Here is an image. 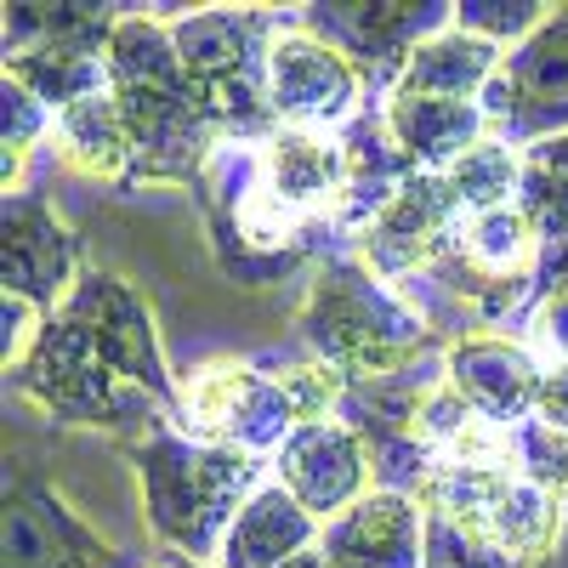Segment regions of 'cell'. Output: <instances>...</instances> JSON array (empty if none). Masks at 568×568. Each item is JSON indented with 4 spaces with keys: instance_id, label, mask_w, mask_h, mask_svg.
Instances as JSON below:
<instances>
[{
    "instance_id": "obj_16",
    "label": "cell",
    "mask_w": 568,
    "mask_h": 568,
    "mask_svg": "<svg viewBox=\"0 0 568 568\" xmlns=\"http://www.w3.org/2000/svg\"><path fill=\"white\" fill-rule=\"evenodd\" d=\"M460 222V205L444 176H404L398 194L358 227V262L375 278H415L433 267Z\"/></svg>"
},
{
    "instance_id": "obj_17",
    "label": "cell",
    "mask_w": 568,
    "mask_h": 568,
    "mask_svg": "<svg viewBox=\"0 0 568 568\" xmlns=\"http://www.w3.org/2000/svg\"><path fill=\"white\" fill-rule=\"evenodd\" d=\"M7 568H125V557L80 524V511L34 471L7 478Z\"/></svg>"
},
{
    "instance_id": "obj_11",
    "label": "cell",
    "mask_w": 568,
    "mask_h": 568,
    "mask_svg": "<svg viewBox=\"0 0 568 568\" xmlns=\"http://www.w3.org/2000/svg\"><path fill=\"white\" fill-rule=\"evenodd\" d=\"M449 23H455V7H438V0H336V7H302V29L336 45L358 69L364 85H398L409 58Z\"/></svg>"
},
{
    "instance_id": "obj_6",
    "label": "cell",
    "mask_w": 568,
    "mask_h": 568,
    "mask_svg": "<svg viewBox=\"0 0 568 568\" xmlns=\"http://www.w3.org/2000/svg\"><path fill=\"white\" fill-rule=\"evenodd\" d=\"M114 7H7V80L63 114L91 91H109Z\"/></svg>"
},
{
    "instance_id": "obj_2",
    "label": "cell",
    "mask_w": 568,
    "mask_h": 568,
    "mask_svg": "<svg viewBox=\"0 0 568 568\" xmlns=\"http://www.w3.org/2000/svg\"><path fill=\"white\" fill-rule=\"evenodd\" d=\"M109 85H114V103H120V120L131 136L125 187H142V182L200 187V176L211 171V160L227 142L216 136L211 114L200 109L194 85H187L171 23H160L149 12L120 18L114 40H109Z\"/></svg>"
},
{
    "instance_id": "obj_12",
    "label": "cell",
    "mask_w": 568,
    "mask_h": 568,
    "mask_svg": "<svg viewBox=\"0 0 568 568\" xmlns=\"http://www.w3.org/2000/svg\"><path fill=\"white\" fill-rule=\"evenodd\" d=\"M478 109L489 136L511 131L524 142H546L568 131V7L551 12L524 45H511Z\"/></svg>"
},
{
    "instance_id": "obj_30",
    "label": "cell",
    "mask_w": 568,
    "mask_h": 568,
    "mask_svg": "<svg viewBox=\"0 0 568 568\" xmlns=\"http://www.w3.org/2000/svg\"><path fill=\"white\" fill-rule=\"evenodd\" d=\"M45 324H52V318H45L34 302L0 296V358H7V369L29 358V347L40 342V329H45Z\"/></svg>"
},
{
    "instance_id": "obj_14",
    "label": "cell",
    "mask_w": 568,
    "mask_h": 568,
    "mask_svg": "<svg viewBox=\"0 0 568 568\" xmlns=\"http://www.w3.org/2000/svg\"><path fill=\"white\" fill-rule=\"evenodd\" d=\"M267 91L284 131H329L353 114L364 80L329 40L302 23H284L267 52Z\"/></svg>"
},
{
    "instance_id": "obj_32",
    "label": "cell",
    "mask_w": 568,
    "mask_h": 568,
    "mask_svg": "<svg viewBox=\"0 0 568 568\" xmlns=\"http://www.w3.org/2000/svg\"><path fill=\"white\" fill-rule=\"evenodd\" d=\"M535 420H546V426H568V364H546V375H540V398H535Z\"/></svg>"
},
{
    "instance_id": "obj_8",
    "label": "cell",
    "mask_w": 568,
    "mask_h": 568,
    "mask_svg": "<svg viewBox=\"0 0 568 568\" xmlns=\"http://www.w3.org/2000/svg\"><path fill=\"white\" fill-rule=\"evenodd\" d=\"M7 375H12V387L29 404H40L63 426H114V420H149L154 415V409H131L125 404V382L114 375V364L63 313L40 329V342L29 347V358L12 364Z\"/></svg>"
},
{
    "instance_id": "obj_7",
    "label": "cell",
    "mask_w": 568,
    "mask_h": 568,
    "mask_svg": "<svg viewBox=\"0 0 568 568\" xmlns=\"http://www.w3.org/2000/svg\"><path fill=\"white\" fill-rule=\"evenodd\" d=\"M176 426L200 444H222V449H284V438L307 426L302 404L291 398V387L278 382V369L262 364H240V358H211L200 369H187L182 382V404H176Z\"/></svg>"
},
{
    "instance_id": "obj_26",
    "label": "cell",
    "mask_w": 568,
    "mask_h": 568,
    "mask_svg": "<svg viewBox=\"0 0 568 568\" xmlns=\"http://www.w3.org/2000/svg\"><path fill=\"white\" fill-rule=\"evenodd\" d=\"M58 114L45 109L34 91H23L18 80H0V176H7V194H18V182L29 171L34 142L45 136Z\"/></svg>"
},
{
    "instance_id": "obj_27",
    "label": "cell",
    "mask_w": 568,
    "mask_h": 568,
    "mask_svg": "<svg viewBox=\"0 0 568 568\" xmlns=\"http://www.w3.org/2000/svg\"><path fill=\"white\" fill-rule=\"evenodd\" d=\"M546 18H551V7H540V0H460L455 7V29L495 40L500 52L506 45H524Z\"/></svg>"
},
{
    "instance_id": "obj_25",
    "label": "cell",
    "mask_w": 568,
    "mask_h": 568,
    "mask_svg": "<svg viewBox=\"0 0 568 568\" xmlns=\"http://www.w3.org/2000/svg\"><path fill=\"white\" fill-rule=\"evenodd\" d=\"M444 182H449L460 216H484V211L517 205V187H524V154H517L506 136H484L478 149L460 154L444 171Z\"/></svg>"
},
{
    "instance_id": "obj_33",
    "label": "cell",
    "mask_w": 568,
    "mask_h": 568,
    "mask_svg": "<svg viewBox=\"0 0 568 568\" xmlns=\"http://www.w3.org/2000/svg\"><path fill=\"white\" fill-rule=\"evenodd\" d=\"M524 160H535V165H551V171H562V176H568V131H562V136H546V142H529V149H524Z\"/></svg>"
},
{
    "instance_id": "obj_18",
    "label": "cell",
    "mask_w": 568,
    "mask_h": 568,
    "mask_svg": "<svg viewBox=\"0 0 568 568\" xmlns=\"http://www.w3.org/2000/svg\"><path fill=\"white\" fill-rule=\"evenodd\" d=\"M256 176L296 222L324 227V222H342L353 160H347V142H336L329 131H278L256 149Z\"/></svg>"
},
{
    "instance_id": "obj_22",
    "label": "cell",
    "mask_w": 568,
    "mask_h": 568,
    "mask_svg": "<svg viewBox=\"0 0 568 568\" xmlns=\"http://www.w3.org/2000/svg\"><path fill=\"white\" fill-rule=\"evenodd\" d=\"M318 535H324L318 517L284 484H267L233 517V529L222 540V568H284L291 557L313 551Z\"/></svg>"
},
{
    "instance_id": "obj_35",
    "label": "cell",
    "mask_w": 568,
    "mask_h": 568,
    "mask_svg": "<svg viewBox=\"0 0 568 568\" xmlns=\"http://www.w3.org/2000/svg\"><path fill=\"white\" fill-rule=\"evenodd\" d=\"M176 568H205V562H187V557H182V562H176Z\"/></svg>"
},
{
    "instance_id": "obj_1",
    "label": "cell",
    "mask_w": 568,
    "mask_h": 568,
    "mask_svg": "<svg viewBox=\"0 0 568 568\" xmlns=\"http://www.w3.org/2000/svg\"><path fill=\"white\" fill-rule=\"evenodd\" d=\"M426 568H535L551 557L562 500L517 460H438L420 471Z\"/></svg>"
},
{
    "instance_id": "obj_4",
    "label": "cell",
    "mask_w": 568,
    "mask_h": 568,
    "mask_svg": "<svg viewBox=\"0 0 568 568\" xmlns=\"http://www.w3.org/2000/svg\"><path fill=\"white\" fill-rule=\"evenodd\" d=\"M296 329L313 358H324L342 375L347 387H382L409 375L426 347H433V329L426 318L387 291V278H375L358 256H329L318 262Z\"/></svg>"
},
{
    "instance_id": "obj_21",
    "label": "cell",
    "mask_w": 568,
    "mask_h": 568,
    "mask_svg": "<svg viewBox=\"0 0 568 568\" xmlns=\"http://www.w3.org/2000/svg\"><path fill=\"white\" fill-rule=\"evenodd\" d=\"M382 125L393 136V149L404 154V165L420 171V176H444L460 154H471L489 136V120H484L478 103L404 98V91H387Z\"/></svg>"
},
{
    "instance_id": "obj_9",
    "label": "cell",
    "mask_w": 568,
    "mask_h": 568,
    "mask_svg": "<svg viewBox=\"0 0 568 568\" xmlns=\"http://www.w3.org/2000/svg\"><path fill=\"white\" fill-rule=\"evenodd\" d=\"M444 278V291L460 296L471 313L506 318L524 296H535V273H540V233L517 205L484 211V216H460L444 256L426 267Z\"/></svg>"
},
{
    "instance_id": "obj_13",
    "label": "cell",
    "mask_w": 568,
    "mask_h": 568,
    "mask_svg": "<svg viewBox=\"0 0 568 568\" xmlns=\"http://www.w3.org/2000/svg\"><path fill=\"white\" fill-rule=\"evenodd\" d=\"M80 240L58 222V211L40 194L18 187L7 194V222H0V296L34 302L45 318H58L80 284Z\"/></svg>"
},
{
    "instance_id": "obj_20",
    "label": "cell",
    "mask_w": 568,
    "mask_h": 568,
    "mask_svg": "<svg viewBox=\"0 0 568 568\" xmlns=\"http://www.w3.org/2000/svg\"><path fill=\"white\" fill-rule=\"evenodd\" d=\"M324 568H426V511L404 489H375L318 535Z\"/></svg>"
},
{
    "instance_id": "obj_23",
    "label": "cell",
    "mask_w": 568,
    "mask_h": 568,
    "mask_svg": "<svg viewBox=\"0 0 568 568\" xmlns=\"http://www.w3.org/2000/svg\"><path fill=\"white\" fill-rule=\"evenodd\" d=\"M500 63H506V52L495 40H478V34L449 23L444 34H433L409 58V69L393 91H404V98H444V103H484Z\"/></svg>"
},
{
    "instance_id": "obj_28",
    "label": "cell",
    "mask_w": 568,
    "mask_h": 568,
    "mask_svg": "<svg viewBox=\"0 0 568 568\" xmlns=\"http://www.w3.org/2000/svg\"><path fill=\"white\" fill-rule=\"evenodd\" d=\"M517 211L529 216L540 245H568V176L551 165L524 160V187H517Z\"/></svg>"
},
{
    "instance_id": "obj_31",
    "label": "cell",
    "mask_w": 568,
    "mask_h": 568,
    "mask_svg": "<svg viewBox=\"0 0 568 568\" xmlns=\"http://www.w3.org/2000/svg\"><path fill=\"white\" fill-rule=\"evenodd\" d=\"M529 342L551 364H568V296H540L529 313Z\"/></svg>"
},
{
    "instance_id": "obj_5",
    "label": "cell",
    "mask_w": 568,
    "mask_h": 568,
    "mask_svg": "<svg viewBox=\"0 0 568 568\" xmlns=\"http://www.w3.org/2000/svg\"><path fill=\"white\" fill-rule=\"evenodd\" d=\"M278 29L284 23L267 7H205L171 18L187 85L222 142H273L284 131L267 91V52Z\"/></svg>"
},
{
    "instance_id": "obj_10",
    "label": "cell",
    "mask_w": 568,
    "mask_h": 568,
    "mask_svg": "<svg viewBox=\"0 0 568 568\" xmlns=\"http://www.w3.org/2000/svg\"><path fill=\"white\" fill-rule=\"evenodd\" d=\"M63 318H74L98 353L114 364V375L125 387L149 393V404H160L171 420H176V404H182V387L171 382L165 369V353H160V329H154V313L142 302L131 284L109 267H85L74 296L63 302Z\"/></svg>"
},
{
    "instance_id": "obj_15",
    "label": "cell",
    "mask_w": 568,
    "mask_h": 568,
    "mask_svg": "<svg viewBox=\"0 0 568 568\" xmlns=\"http://www.w3.org/2000/svg\"><path fill=\"white\" fill-rule=\"evenodd\" d=\"M273 471L278 484L291 489L318 524H336L342 511H353L369 489V438L358 433L353 420H307L296 426L291 438H284V449L273 455Z\"/></svg>"
},
{
    "instance_id": "obj_24",
    "label": "cell",
    "mask_w": 568,
    "mask_h": 568,
    "mask_svg": "<svg viewBox=\"0 0 568 568\" xmlns=\"http://www.w3.org/2000/svg\"><path fill=\"white\" fill-rule=\"evenodd\" d=\"M52 136H58V160L69 171H80L91 182H125L131 176V136H125V120L114 103V85L63 109Z\"/></svg>"
},
{
    "instance_id": "obj_19",
    "label": "cell",
    "mask_w": 568,
    "mask_h": 568,
    "mask_svg": "<svg viewBox=\"0 0 568 568\" xmlns=\"http://www.w3.org/2000/svg\"><path fill=\"white\" fill-rule=\"evenodd\" d=\"M540 375L546 364L506 336H460L444 347V382L495 426H524L535 420V398H540Z\"/></svg>"
},
{
    "instance_id": "obj_29",
    "label": "cell",
    "mask_w": 568,
    "mask_h": 568,
    "mask_svg": "<svg viewBox=\"0 0 568 568\" xmlns=\"http://www.w3.org/2000/svg\"><path fill=\"white\" fill-rule=\"evenodd\" d=\"M517 466H524L546 495H557L568 506V426L524 420L517 426Z\"/></svg>"
},
{
    "instance_id": "obj_3",
    "label": "cell",
    "mask_w": 568,
    "mask_h": 568,
    "mask_svg": "<svg viewBox=\"0 0 568 568\" xmlns=\"http://www.w3.org/2000/svg\"><path fill=\"white\" fill-rule=\"evenodd\" d=\"M136 489H142V511L149 529L176 546L187 562L222 557V540L233 529V517L245 511V500L256 495L262 460L245 449H222V444H200L187 438L171 415H149L142 433L120 444Z\"/></svg>"
},
{
    "instance_id": "obj_34",
    "label": "cell",
    "mask_w": 568,
    "mask_h": 568,
    "mask_svg": "<svg viewBox=\"0 0 568 568\" xmlns=\"http://www.w3.org/2000/svg\"><path fill=\"white\" fill-rule=\"evenodd\" d=\"M284 568H324V551L313 546V551H302V557H291V562H284Z\"/></svg>"
}]
</instances>
